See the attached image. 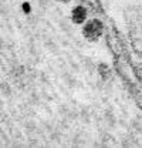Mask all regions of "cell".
Returning <instances> with one entry per match:
<instances>
[{
    "instance_id": "6da1fadb",
    "label": "cell",
    "mask_w": 142,
    "mask_h": 148,
    "mask_svg": "<svg viewBox=\"0 0 142 148\" xmlns=\"http://www.w3.org/2000/svg\"><path fill=\"white\" fill-rule=\"evenodd\" d=\"M81 34L88 43H97L104 34V23L97 17L88 18L81 26Z\"/></svg>"
},
{
    "instance_id": "7a4b0ae2",
    "label": "cell",
    "mask_w": 142,
    "mask_h": 148,
    "mask_svg": "<svg viewBox=\"0 0 142 148\" xmlns=\"http://www.w3.org/2000/svg\"><path fill=\"white\" fill-rule=\"evenodd\" d=\"M70 20L75 26H83L88 20V10L83 4H77L71 9L70 12Z\"/></svg>"
},
{
    "instance_id": "3957f363",
    "label": "cell",
    "mask_w": 142,
    "mask_h": 148,
    "mask_svg": "<svg viewBox=\"0 0 142 148\" xmlns=\"http://www.w3.org/2000/svg\"><path fill=\"white\" fill-rule=\"evenodd\" d=\"M97 73L102 80H105L108 77H111V69H109V66L106 63H100L97 66Z\"/></svg>"
},
{
    "instance_id": "277c9868",
    "label": "cell",
    "mask_w": 142,
    "mask_h": 148,
    "mask_svg": "<svg viewBox=\"0 0 142 148\" xmlns=\"http://www.w3.org/2000/svg\"><path fill=\"white\" fill-rule=\"evenodd\" d=\"M57 3H60V4H68L71 0H55Z\"/></svg>"
}]
</instances>
